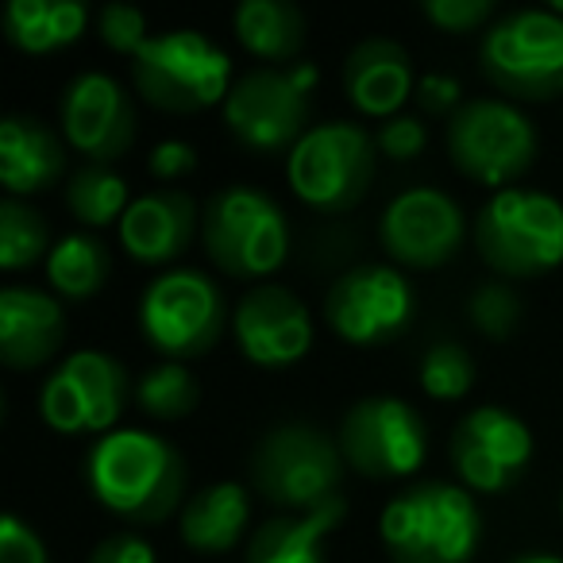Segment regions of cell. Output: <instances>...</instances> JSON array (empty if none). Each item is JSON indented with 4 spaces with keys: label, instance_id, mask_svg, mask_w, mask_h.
Here are the masks:
<instances>
[{
    "label": "cell",
    "instance_id": "cell-1",
    "mask_svg": "<svg viewBox=\"0 0 563 563\" xmlns=\"http://www.w3.org/2000/svg\"><path fill=\"white\" fill-rule=\"evenodd\" d=\"M93 498L135 525H158L178 509L186 490V460L174 444L143 429H117L86 455Z\"/></svg>",
    "mask_w": 563,
    "mask_h": 563
},
{
    "label": "cell",
    "instance_id": "cell-2",
    "mask_svg": "<svg viewBox=\"0 0 563 563\" xmlns=\"http://www.w3.org/2000/svg\"><path fill=\"white\" fill-rule=\"evenodd\" d=\"M378 532L394 563H471L483 540V514L463 486L421 483L386 501Z\"/></svg>",
    "mask_w": 563,
    "mask_h": 563
},
{
    "label": "cell",
    "instance_id": "cell-3",
    "mask_svg": "<svg viewBox=\"0 0 563 563\" xmlns=\"http://www.w3.org/2000/svg\"><path fill=\"white\" fill-rule=\"evenodd\" d=\"M475 247L506 278H540L563 263V205L540 189H498L478 209Z\"/></svg>",
    "mask_w": 563,
    "mask_h": 563
},
{
    "label": "cell",
    "instance_id": "cell-4",
    "mask_svg": "<svg viewBox=\"0 0 563 563\" xmlns=\"http://www.w3.org/2000/svg\"><path fill=\"white\" fill-rule=\"evenodd\" d=\"M209 258L232 278H266L290 255V224L271 194L255 186H224L201 212Z\"/></svg>",
    "mask_w": 563,
    "mask_h": 563
},
{
    "label": "cell",
    "instance_id": "cell-5",
    "mask_svg": "<svg viewBox=\"0 0 563 563\" xmlns=\"http://www.w3.org/2000/svg\"><path fill=\"white\" fill-rule=\"evenodd\" d=\"M344 452L313 424H278L251 455V483L266 501L294 514L321 509L340 498Z\"/></svg>",
    "mask_w": 563,
    "mask_h": 563
},
{
    "label": "cell",
    "instance_id": "cell-6",
    "mask_svg": "<svg viewBox=\"0 0 563 563\" xmlns=\"http://www.w3.org/2000/svg\"><path fill=\"white\" fill-rule=\"evenodd\" d=\"M135 89L155 109L201 112L232 93V58L201 32L151 35L132 63Z\"/></svg>",
    "mask_w": 563,
    "mask_h": 563
},
{
    "label": "cell",
    "instance_id": "cell-7",
    "mask_svg": "<svg viewBox=\"0 0 563 563\" xmlns=\"http://www.w3.org/2000/svg\"><path fill=\"white\" fill-rule=\"evenodd\" d=\"M317 66L298 63L290 70H263L243 74L224 101V124L243 147L271 155L282 147H298L309 124V101H313Z\"/></svg>",
    "mask_w": 563,
    "mask_h": 563
},
{
    "label": "cell",
    "instance_id": "cell-8",
    "mask_svg": "<svg viewBox=\"0 0 563 563\" xmlns=\"http://www.w3.org/2000/svg\"><path fill=\"white\" fill-rule=\"evenodd\" d=\"M483 74L521 101L563 93V20L548 9L498 20L483 40Z\"/></svg>",
    "mask_w": 563,
    "mask_h": 563
},
{
    "label": "cell",
    "instance_id": "cell-9",
    "mask_svg": "<svg viewBox=\"0 0 563 563\" xmlns=\"http://www.w3.org/2000/svg\"><path fill=\"white\" fill-rule=\"evenodd\" d=\"M290 186L309 209L344 212L360 205L375 178V143L360 124H321L309 128L301 143L290 151Z\"/></svg>",
    "mask_w": 563,
    "mask_h": 563
},
{
    "label": "cell",
    "instance_id": "cell-10",
    "mask_svg": "<svg viewBox=\"0 0 563 563\" xmlns=\"http://www.w3.org/2000/svg\"><path fill=\"white\" fill-rule=\"evenodd\" d=\"M448 151L460 174L478 186H501L517 181L537 158V132L529 117L509 101H467L448 124Z\"/></svg>",
    "mask_w": 563,
    "mask_h": 563
},
{
    "label": "cell",
    "instance_id": "cell-11",
    "mask_svg": "<svg viewBox=\"0 0 563 563\" xmlns=\"http://www.w3.org/2000/svg\"><path fill=\"white\" fill-rule=\"evenodd\" d=\"M140 329L155 352L197 360L224 332V294L201 271H170L143 290Z\"/></svg>",
    "mask_w": 563,
    "mask_h": 563
},
{
    "label": "cell",
    "instance_id": "cell-12",
    "mask_svg": "<svg viewBox=\"0 0 563 563\" xmlns=\"http://www.w3.org/2000/svg\"><path fill=\"white\" fill-rule=\"evenodd\" d=\"M340 452L352 471L367 478L413 475L429 455V432L409 401L378 394L355 401L340 424Z\"/></svg>",
    "mask_w": 563,
    "mask_h": 563
},
{
    "label": "cell",
    "instance_id": "cell-13",
    "mask_svg": "<svg viewBox=\"0 0 563 563\" xmlns=\"http://www.w3.org/2000/svg\"><path fill=\"white\" fill-rule=\"evenodd\" d=\"M128 406V371L104 352H74L63 367L51 371L40 394V413L55 432L109 437Z\"/></svg>",
    "mask_w": 563,
    "mask_h": 563
},
{
    "label": "cell",
    "instance_id": "cell-14",
    "mask_svg": "<svg viewBox=\"0 0 563 563\" xmlns=\"http://www.w3.org/2000/svg\"><path fill=\"white\" fill-rule=\"evenodd\" d=\"M413 286L394 266H355L332 282L324 298L329 329L355 347H378L398 340L413 321Z\"/></svg>",
    "mask_w": 563,
    "mask_h": 563
},
{
    "label": "cell",
    "instance_id": "cell-15",
    "mask_svg": "<svg viewBox=\"0 0 563 563\" xmlns=\"http://www.w3.org/2000/svg\"><path fill=\"white\" fill-rule=\"evenodd\" d=\"M532 432L501 406H478L463 413L452 432V463L463 486L478 494H501L529 471Z\"/></svg>",
    "mask_w": 563,
    "mask_h": 563
},
{
    "label": "cell",
    "instance_id": "cell-16",
    "mask_svg": "<svg viewBox=\"0 0 563 563\" xmlns=\"http://www.w3.org/2000/svg\"><path fill=\"white\" fill-rule=\"evenodd\" d=\"M235 347L255 367H294L313 347L309 309L286 286H255L232 317Z\"/></svg>",
    "mask_w": 563,
    "mask_h": 563
},
{
    "label": "cell",
    "instance_id": "cell-17",
    "mask_svg": "<svg viewBox=\"0 0 563 563\" xmlns=\"http://www.w3.org/2000/svg\"><path fill=\"white\" fill-rule=\"evenodd\" d=\"M63 135L93 166H109L135 140V109L109 74H81L63 93Z\"/></svg>",
    "mask_w": 563,
    "mask_h": 563
},
{
    "label": "cell",
    "instance_id": "cell-18",
    "mask_svg": "<svg viewBox=\"0 0 563 563\" xmlns=\"http://www.w3.org/2000/svg\"><path fill=\"white\" fill-rule=\"evenodd\" d=\"M383 247L406 266H440L463 243V212L440 189H406L383 212Z\"/></svg>",
    "mask_w": 563,
    "mask_h": 563
},
{
    "label": "cell",
    "instance_id": "cell-19",
    "mask_svg": "<svg viewBox=\"0 0 563 563\" xmlns=\"http://www.w3.org/2000/svg\"><path fill=\"white\" fill-rule=\"evenodd\" d=\"M66 340V317L51 294L32 286L0 290V360L12 371L43 367Z\"/></svg>",
    "mask_w": 563,
    "mask_h": 563
},
{
    "label": "cell",
    "instance_id": "cell-20",
    "mask_svg": "<svg viewBox=\"0 0 563 563\" xmlns=\"http://www.w3.org/2000/svg\"><path fill=\"white\" fill-rule=\"evenodd\" d=\"M197 228V205L181 189L135 197L120 220V243L140 263H170L189 247Z\"/></svg>",
    "mask_w": 563,
    "mask_h": 563
},
{
    "label": "cell",
    "instance_id": "cell-21",
    "mask_svg": "<svg viewBox=\"0 0 563 563\" xmlns=\"http://www.w3.org/2000/svg\"><path fill=\"white\" fill-rule=\"evenodd\" d=\"M344 89L367 117H398L401 104L417 93L406 47L394 40H363L344 63Z\"/></svg>",
    "mask_w": 563,
    "mask_h": 563
},
{
    "label": "cell",
    "instance_id": "cell-22",
    "mask_svg": "<svg viewBox=\"0 0 563 563\" xmlns=\"http://www.w3.org/2000/svg\"><path fill=\"white\" fill-rule=\"evenodd\" d=\"M63 143L32 117H9L0 124V178L9 197L43 194L63 178Z\"/></svg>",
    "mask_w": 563,
    "mask_h": 563
},
{
    "label": "cell",
    "instance_id": "cell-23",
    "mask_svg": "<svg viewBox=\"0 0 563 563\" xmlns=\"http://www.w3.org/2000/svg\"><path fill=\"white\" fill-rule=\"evenodd\" d=\"M347 501L332 498L321 509L271 517L247 540L243 563H324V537L344 521Z\"/></svg>",
    "mask_w": 563,
    "mask_h": 563
},
{
    "label": "cell",
    "instance_id": "cell-24",
    "mask_svg": "<svg viewBox=\"0 0 563 563\" xmlns=\"http://www.w3.org/2000/svg\"><path fill=\"white\" fill-rule=\"evenodd\" d=\"M247 517L251 498L240 483H212L186 501L178 532L201 555L232 552L243 540V532H247Z\"/></svg>",
    "mask_w": 563,
    "mask_h": 563
},
{
    "label": "cell",
    "instance_id": "cell-25",
    "mask_svg": "<svg viewBox=\"0 0 563 563\" xmlns=\"http://www.w3.org/2000/svg\"><path fill=\"white\" fill-rule=\"evenodd\" d=\"M89 9L78 0H12L4 12V35L24 55H51L81 40Z\"/></svg>",
    "mask_w": 563,
    "mask_h": 563
},
{
    "label": "cell",
    "instance_id": "cell-26",
    "mask_svg": "<svg viewBox=\"0 0 563 563\" xmlns=\"http://www.w3.org/2000/svg\"><path fill=\"white\" fill-rule=\"evenodd\" d=\"M243 51L271 63H286L306 47V16L290 0H243L232 16Z\"/></svg>",
    "mask_w": 563,
    "mask_h": 563
},
{
    "label": "cell",
    "instance_id": "cell-27",
    "mask_svg": "<svg viewBox=\"0 0 563 563\" xmlns=\"http://www.w3.org/2000/svg\"><path fill=\"white\" fill-rule=\"evenodd\" d=\"M47 278L63 298H93L104 286V278H109V251H104L101 240H93L86 232L63 235L47 255Z\"/></svg>",
    "mask_w": 563,
    "mask_h": 563
},
{
    "label": "cell",
    "instance_id": "cell-28",
    "mask_svg": "<svg viewBox=\"0 0 563 563\" xmlns=\"http://www.w3.org/2000/svg\"><path fill=\"white\" fill-rule=\"evenodd\" d=\"M66 205L81 224L104 228L112 220H124L128 212V181L109 166H86L66 186Z\"/></svg>",
    "mask_w": 563,
    "mask_h": 563
},
{
    "label": "cell",
    "instance_id": "cell-29",
    "mask_svg": "<svg viewBox=\"0 0 563 563\" xmlns=\"http://www.w3.org/2000/svg\"><path fill=\"white\" fill-rule=\"evenodd\" d=\"M51 235L43 217L24 205L20 197H4L0 201V266L4 271H24L35 258L51 255Z\"/></svg>",
    "mask_w": 563,
    "mask_h": 563
},
{
    "label": "cell",
    "instance_id": "cell-30",
    "mask_svg": "<svg viewBox=\"0 0 563 563\" xmlns=\"http://www.w3.org/2000/svg\"><path fill=\"white\" fill-rule=\"evenodd\" d=\"M135 398H140L143 413L158 417V421H178V417L197 409L201 386H197V378L181 363H158V367L143 371Z\"/></svg>",
    "mask_w": 563,
    "mask_h": 563
},
{
    "label": "cell",
    "instance_id": "cell-31",
    "mask_svg": "<svg viewBox=\"0 0 563 563\" xmlns=\"http://www.w3.org/2000/svg\"><path fill=\"white\" fill-rule=\"evenodd\" d=\"M475 386V360L467 355V347L452 344H432L421 360V390L437 401H455Z\"/></svg>",
    "mask_w": 563,
    "mask_h": 563
},
{
    "label": "cell",
    "instance_id": "cell-32",
    "mask_svg": "<svg viewBox=\"0 0 563 563\" xmlns=\"http://www.w3.org/2000/svg\"><path fill=\"white\" fill-rule=\"evenodd\" d=\"M467 313L478 332H486L490 340H506L509 332L517 329V321H521V301H517V294L509 290V286H501V282H486V286H478V290L471 294Z\"/></svg>",
    "mask_w": 563,
    "mask_h": 563
},
{
    "label": "cell",
    "instance_id": "cell-33",
    "mask_svg": "<svg viewBox=\"0 0 563 563\" xmlns=\"http://www.w3.org/2000/svg\"><path fill=\"white\" fill-rule=\"evenodd\" d=\"M97 27H101V40L109 43L117 55H140L147 35V20H143L140 9L132 4H104L101 16H97Z\"/></svg>",
    "mask_w": 563,
    "mask_h": 563
},
{
    "label": "cell",
    "instance_id": "cell-34",
    "mask_svg": "<svg viewBox=\"0 0 563 563\" xmlns=\"http://www.w3.org/2000/svg\"><path fill=\"white\" fill-rule=\"evenodd\" d=\"M421 12L440 27V32H475L494 16L490 0H424Z\"/></svg>",
    "mask_w": 563,
    "mask_h": 563
},
{
    "label": "cell",
    "instance_id": "cell-35",
    "mask_svg": "<svg viewBox=\"0 0 563 563\" xmlns=\"http://www.w3.org/2000/svg\"><path fill=\"white\" fill-rule=\"evenodd\" d=\"M424 124L417 117H390L383 128H378V135H375V147L383 151V155H390V158H398V163H409V158H417L424 151Z\"/></svg>",
    "mask_w": 563,
    "mask_h": 563
},
{
    "label": "cell",
    "instance_id": "cell-36",
    "mask_svg": "<svg viewBox=\"0 0 563 563\" xmlns=\"http://www.w3.org/2000/svg\"><path fill=\"white\" fill-rule=\"evenodd\" d=\"M0 563H47V548H43L40 532L20 521L16 514L0 521Z\"/></svg>",
    "mask_w": 563,
    "mask_h": 563
},
{
    "label": "cell",
    "instance_id": "cell-37",
    "mask_svg": "<svg viewBox=\"0 0 563 563\" xmlns=\"http://www.w3.org/2000/svg\"><path fill=\"white\" fill-rule=\"evenodd\" d=\"M147 170L155 174L158 181H178V178H186V174L197 170V151L181 140H166L151 151Z\"/></svg>",
    "mask_w": 563,
    "mask_h": 563
},
{
    "label": "cell",
    "instance_id": "cell-38",
    "mask_svg": "<svg viewBox=\"0 0 563 563\" xmlns=\"http://www.w3.org/2000/svg\"><path fill=\"white\" fill-rule=\"evenodd\" d=\"M460 81L448 78V74H424L421 81H417V104H421L424 112H432V117H444V112H460Z\"/></svg>",
    "mask_w": 563,
    "mask_h": 563
},
{
    "label": "cell",
    "instance_id": "cell-39",
    "mask_svg": "<svg viewBox=\"0 0 563 563\" xmlns=\"http://www.w3.org/2000/svg\"><path fill=\"white\" fill-rule=\"evenodd\" d=\"M89 563H155V552L143 537L135 532H117V537L101 540L89 555Z\"/></svg>",
    "mask_w": 563,
    "mask_h": 563
},
{
    "label": "cell",
    "instance_id": "cell-40",
    "mask_svg": "<svg viewBox=\"0 0 563 563\" xmlns=\"http://www.w3.org/2000/svg\"><path fill=\"white\" fill-rule=\"evenodd\" d=\"M509 563H563V560L548 552H532V555H517V560H509Z\"/></svg>",
    "mask_w": 563,
    "mask_h": 563
}]
</instances>
